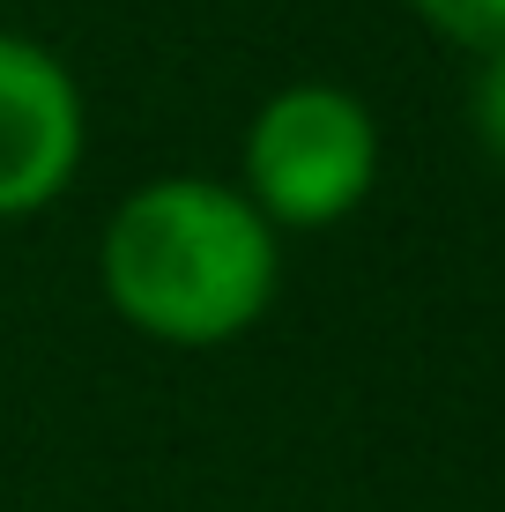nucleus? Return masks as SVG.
Wrapping results in <instances>:
<instances>
[{
  "label": "nucleus",
  "mask_w": 505,
  "mask_h": 512,
  "mask_svg": "<svg viewBox=\"0 0 505 512\" xmlns=\"http://www.w3.org/2000/svg\"><path fill=\"white\" fill-rule=\"evenodd\" d=\"M416 15H424L446 45L476 52V60H498L505 52V0H416Z\"/></svg>",
  "instance_id": "nucleus-4"
},
{
  "label": "nucleus",
  "mask_w": 505,
  "mask_h": 512,
  "mask_svg": "<svg viewBox=\"0 0 505 512\" xmlns=\"http://www.w3.org/2000/svg\"><path fill=\"white\" fill-rule=\"evenodd\" d=\"M476 134H483V149L505 164V52H498V60H483V82H476Z\"/></svg>",
  "instance_id": "nucleus-5"
},
{
  "label": "nucleus",
  "mask_w": 505,
  "mask_h": 512,
  "mask_svg": "<svg viewBox=\"0 0 505 512\" xmlns=\"http://www.w3.org/2000/svg\"><path fill=\"white\" fill-rule=\"evenodd\" d=\"M97 282L112 312L149 342L223 349L283 282V245L238 186L216 179H149L112 208L97 245Z\"/></svg>",
  "instance_id": "nucleus-1"
},
{
  "label": "nucleus",
  "mask_w": 505,
  "mask_h": 512,
  "mask_svg": "<svg viewBox=\"0 0 505 512\" xmlns=\"http://www.w3.org/2000/svg\"><path fill=\"white\" fill-rule=\"evenodd\" d=\"M379 179V119L357 90L290 82L246 127V201L275 231H327Z\"/></svg>",
  "instance_id": "nucleus-2"
},
{
  "label": "nucleus",
  "mask_w": 505,
  "mask_h": 512,
  "mask_svg": "<svg viewBox=\"0 0 505 512\" xmlns=\"http://www.w3.org/2000/svg\"><path fill=\"white\" fill-rule=\"evenodd\" d=\"M82 90L60 52L0 30V216H38L82 171Z\"/></svg>",
  "instance_id": "nucleus-3"
}]
</instances>
